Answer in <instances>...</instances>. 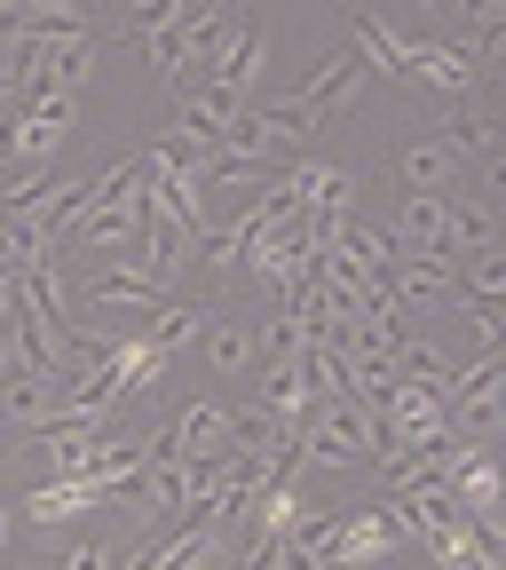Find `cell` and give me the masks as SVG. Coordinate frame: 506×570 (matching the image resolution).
I'll use <instances>...</instances> for the list:
<instances>
[{"label":"cell","instance_id":"1","mask_svg":"<svg viewBox=\"0 0 506 570\" xmlns=\"http://www.w3.org/2000/svg\"><path fill=\"white\" fill-rule=\"evenodd\" d=\"M498 420H506V356H467L459 381H452V396H444V428H452L459 444L490 452Z\"/></svg>","mask_w":506,"mask_h":570},{"label":"cell","instance_id":"2","mask_svg":"<svg viewBox=\"0 0 506 570\" xmlns=\"http://www.w3.org/2000/svg\"><path fill=\"white\" fill-rule=\"evenodd\" d=\"M388 294H396L404 317L411 309H452L459 302V262H444V254H396L388 262Z\"/></svg>","mask_w":506,"mask_h":570},{"label":"cell","instance_id":"3","mask_svg":"<svg viewBox=\"0 0 506 570\" xmlns=\"http://www.w3.org/2000/svg\"><path fill=\"white\" fill-rule=\"evenodd\" d=\"M396 175H404V190H427V198H452V190H467V159L452 151L444 135H411L404 151H396Z\"/></svg>","mask_w":506,"mask_h":570},{"label":"cell","instance_id":"4","mask_svg":"<svg viewBox=\"0 0 506 570\" xmlns=\"http://www.w3.org/2000/svg\"><path fill=\"white\" fill-rule=\"evenodd\" d=\"M135 238H142V190H135V198H103V206H88L56 254H119V246H135Z\"/></svg>","mask_w":506,"mask_h":570},{"label":"cell","instance_id":"5","mask_svg":"<svg viewBox=\"0 0 506 570\" xmlns=\"http://www.w3.org/2000/svg\"><path fill=\"white\" fill-rule=\"evenodd\" d=\"M444 254L459 262H475V254H498V206L483 198V190H452L444 198Z\"/></svg>","mask_w":506,"mask_h":570},{"label":"cell","instance_id":"6","mask_svg":"<svg viewBox=\"0 0 506 570\" xmlns=\"http://www.w3.org/2000/svg\"><path fill=\"white\" fill-rule=\"evenodd\" d=\"M340 24H348V40H356V63H365V71H380V80H404L411 40H404L388 17H373V9H340Z\"/></svg>","mask_w":506,"mask_h":570},{"label":"cell","instance_id":"7","mask_svg":"<svg viewBox=\"0 0 506 570\" xmlns=\"http://www.w3.org/2000/svg\"><path fill=\"white\" fill-rule=\"evenodd\" d=\"M388 547H404V531H396V515H388V508H340V554H333V570L380 562Z\"/></svg>","mask_w":506,"mask_h":570},{"label":"cell","instance_id":"8","mask_svg":"<svg viewBox=\"0 0 506 570\" xmlns=\"http://www.w3.org/2000/svg\"><path fill=\"white\" fill-rule=\"evenodd\" d=\"M159 436L175 444V452H222L230 444V404H214V396H198V404H182Z\"/></svg>","mask_w":506,"mask_h":570},{"label":"cell","instance_id":"9","mask_svg":"<svg viewBox=\"0 0 506 570\" xmlns=\"http://www.w3.org/2000/svg\"><path fill=\"white\" fill-rule=\"evenodd\" d=\"M48 420H56V381H32V373H9V381H0V428L40 436Z\"/></svg>","mask_w":506,"mask_h":570},{"label":"cell","instance_id":"10","mask_svg":"<svg viewBox=\"0 0 506 570\" xmlns=\"http://www.w3.org/2000/svg\"><path fill=\"white\" fill-rule=\"evenodd\" d=\"M159 302H167V285H159L151 269H135V262H127V269H103V277H96V309H127V317H151Z\"/></svg>","mask_w":506,"mask_h":570},{"label":"cell","instance_id":"11","mask_svg":"<svg viewBox=\"0 0 506 570\" xmlns=\"http://www.w3.org/2000/svg\"><path fill=\"white\" fill-rule=\"evenodd\" d=\"M135 333L151 341V348H167V356H175L182 341H198V333H206V309H198V302H159V309L142 317Z\"/></svg>","mask_w":506,"mask_h":570},{"label":"cell","instance_id":"12","mask_svg":"<svg viewBox=\"0 0 506 570\" xmlns=\"http://www.w3.org/2000/svg\"><path fill=\"white\" fill-rule=\"evenodd\" d=\"M96 508V483H40L32 499H24V515L40 523V531H56V523H71V515H88Z\"/></svg>","mask_w":506,"mask_h":570},{"label":"cell","instance_id":"13","mask_svg":"<svg viewBox=\"0 0 506 570\" xmlns=\"http://www.w3.org/2000/svg\"><path fill=\"white\" fill-rule=\"evenodd\" d=\"M206 365H214V373H222V381H238V373L254 365V325H238V317H222V325H214V333H206Z\"/></svg>","mask_w":506,"mask_h":570},{"label":"cell","instance_id":"14","mask_svg":"<svg viewBox=\"0 0 506 570\" xmlns=\"http://www.w3.org/2000/svg\"><path fill=\"white\" fill-rule=\"evenodd\" d=\"M459 302H467V309H498V302H506V254H475V262H467Z\"/></svg>","mask_w":506,"mask_h":570},{"label":"cell","instance_id":"15","mask_svg":"<svg viewBox=\"0 0 506 570\" xmlns=\"http://www.w3.org/2000/svg\"><path fill=\"white\" fill-rule=\"evenodd\" d=\"M182 9H190V0H135V9H127V32H135V40H159V32L182 24Z\"/></svg>","mask_w":506,"mask_h":570},{"label":"cell","instance_id":"16","mask_svg":"<svg viewBox=\"0 0 506 570\" xmlns=\"http://www.w3.org/2000/svg\"><path fill=\"white\" fill-rule=\"evenodd\" d=\"M56 570H119V562H111V547H103V539H80V547H63V562H56Z\"/></svg>","mask_w":506,"mask_h":570},{"label":"cell","instance_id":"17","mask_svg":"<svg viewBox=\"0 0 506 570\" xmlns=\"http://www.w3.org/2000/svg\"><path fill=\"white\" fill-rule=\"evenodd\" d=\"M0 539H9V515H0Z\"/></svg>","mask_w":506,"mask_h":570}]
</instances>
